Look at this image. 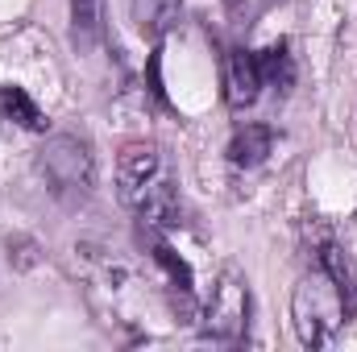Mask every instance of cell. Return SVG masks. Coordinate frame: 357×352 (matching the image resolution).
Listing matches in <instances>:
<instances>
[{"mask_svg":"<svg viewBox=\"0 0 357 352\" xmlns=\"http://www.w3.org/2000/svg\"><path fill=\"white\" fill-rule=\"evenodd\" d=\"M116 191H121V203L146 228H178L183 224L178 182L158 145L129 141L121 150V158H116Z\"/></svg>","mask_w":357,"mask_h":352,"instance_id":"6da1fadb","label":"cell"},{"mask_svg":"<svg viewBox=\"0 0 357 352\" xmlns=\"http://www.w3.org/2000/svg\"><path fill=\"white\" fill-rule=\"evenodd\" d=\"M291 319H295V332H299V340H303L307 349H324V344L337 336V328L349 319L337 282H333L320 265L299 278V286H295V294H291Z\"/></svg>","mask_w":357,"mask_h":352,"instance_id":"7a4b0ae2","label":"cell"},{"mask_svg":"<svg viewBox=\"0 0 357 352\" xmlns=\"http://www.w3.org/2000/svg\"><path fill=\"white\" fill-rule=\"evenodd\" d=\"M38 170L46 178L50 195L63 203H84L96 186V158L91 145L75 133H54L38 150Z\"/></svg>","mask_w":357,"mask_h":352,"instance_id":"3957f363","label":"cell"},{"mask_svg":"<svg viewBox=\"0 0 357 352\" xmlns=\"http://www.w3.org/2000/svg\"><path fill=\"white\" fill-rule=\"evenodd\" d=\"M245 319H250V290L245 278L237 269H225L212 286V298L204 307V336L216 344H237L245 336Z\"/></svg>","mask_w":357,"mask_h":352,"instance_id":"277c9868","label":"cell"},{"mask_svg":"<svg viewBox=\"0 0 357 352\" xmlns=\"http://www.w3.org/2000/svg\"><path fill=\"white\" fill-rule=\"evenodd\" d=\"M229 104L241 112V108H250L254 99H258V91H262V71H258V54L254 50H233L229 54Z\"/></svg>","mask_w":357,"mask_h":352,"instance_id":"5b68a950","label":"cell"},{"mask_svg":"<svg viewBox=\"0 0 357 352\" xmlns=\"http://www.w3.org/2000/svg\"><path fill=\"white\" fill-rule=\"evenodd\" d=\"M316 265L337 282V290H341V298H345V311L354 315L357 311V265H354V257H349L337 241H324L320 253H316Z\"/></svg>","mask_w":357,"mask_h":352,"instance_id":"8992f818","label":"cell"},{"mask_svg":"<svg viewBox=\"0 0 357 352\" xmlns=\"http://www.w3.org/2000/svg\"><path fill=\"white\" fill-rule=\"evenodd\" d=\"M270 150H274V129L270 125H245V129H237V137L229 145V162L254 170L270 158Z\"/></svg>","mask_w":357,"mask_h":352,"instance_id":"52a82bcc","label":"cell"},{"mask_svg":"<svg viewBox=\"0 0 357 352\" xmlns=\"http://www.w3.org/2000/svg\"><path fill=\"white\" fill-rule=\"evenodd\" d=\"M178 13H183V0H133V21H137L142 38H150V42H158L175 25Z\"/></svg>","mask_w":357,"mask_h":352,"instance_id":"ba28073f","label":"cell"},{"mask_svg":"<svg viewBox=\"0 0 357 352\" xmlns=\"http://www.w3.org/2000/svg\"><path fill=\"white\" fill-rule=\"evenodd\" d=\"M0 120H13V125H21V129H33V133H42L46 129V116L38 112V104L25 95V88H0Z\"/></svg>","mask_w":357,"mask_h":352,"instance_id":"9c48e42d","label":"cell"},{"mask_svg":"<svg viewBox=\"0 0 357 352\" xmlns=\"http://www.w3.org/2000/svg\"><path fill=\"white\" fill-rule=\"evenodd\" d=\"M258 71H262V88L291 91V83H295V63L287 54V42H274L270 50L258 54Z\"/></svg>","mask_w":357,"mask_h":352,"instance_id":"30bf717a","label":"cell"},{"mask_svg":"<svg viewBox=\"0 0 357 352\" xmlns=\"http://www.w3.org/2000/svg\"><path fill=\"white\" fill-rule=\"evenodd\" d=\"M71 38L79 50L100 42V0H71Z\"/></svg>","mask_w":357,"mask_h":352,"instance_id":"8fae6325","label":"cell"}]
</instances>
